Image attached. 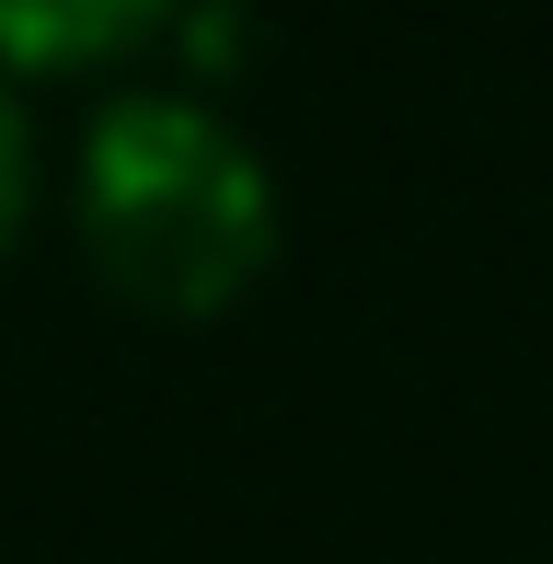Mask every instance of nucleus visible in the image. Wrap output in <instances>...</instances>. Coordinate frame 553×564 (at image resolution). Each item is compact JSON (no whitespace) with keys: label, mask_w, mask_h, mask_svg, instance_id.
I'll return each mask as SVG.
<instances>
[{"label":"nucleus","mask_w":553,"mask_h":564,"mask_svg":"<svg viewBox=\"0 0 553 564\" xmlns=\"http://www.w3.org/2000/svg\"><path fill=\"white\" fill-rule=\"evenodd\" d=\"M69 230L82 265L150 323H219L276 265V173L208 93H105L69 150Z\"/></svg>","instance_id":"f257e3e1"},{"label":"nucleus","mask_w":553,"mask_h":564,"mask_svg":"<svg viewBox=\"0 0 553 564\" xmlns=\"http://www.w3.org/2000/svg\"><path fill=\"white\" fill-rule=\"evenodd\" d=\"M185 0H0V82H69L162 46Z\"/></svg>","instance_id":"f03ea898"},{"label":"nucleus","mask_w":553,"mask_h":564,"mask_svg":"<svg viewBox=\"0 0 553 564\" xmlns=\"http://www.w3.org/2000/svg\"><path fill=\"white\" fill-rule=\"evenodd\" d=\"M35 219V116H23V82H0V253Z\"/></svg>","instance_id":"7ed1b4c3"}]
</instances>
